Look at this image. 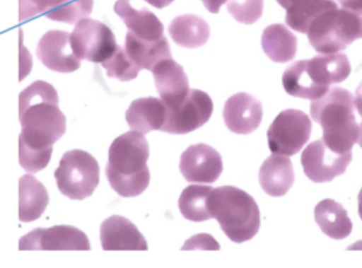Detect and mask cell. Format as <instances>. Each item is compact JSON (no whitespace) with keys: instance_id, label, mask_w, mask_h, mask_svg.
Wrapping results in <instances>:
<instances>
[{"instance_id":"obj_1","label":"cell","mask_w":362,"mask_h":268,"mask_svg":"<svg viewBox=\"0 0 362 268\" xmlns=\"http://www.w3.org/2000/svg\"><path fill=\"white\" fill-rule=\"evenodd\" d=\"M56 89L37 80L19 95V163L35 173L49 163L52 145L66 132V117L59 110Z\"/></svg>"},{"instance_id":"obj_2","label":"cell","mask_w":362,"mask_h":268,"mask_svg":"<svg viewBox=\"0 0 362 268\" xmlns=\"http://www.w3.org/2000/svg\"><path fill=\"white\" fill-rule=\"evenodd\" d=\"M149 147L144 134L129 131L117 136L108 150L105 175L111 187L120 196L133 197L148 186L147 165Z\"/></svg>"},{"instance_id":"obj_3","label":"cell","mask_w":362,"mask_h":268,"mask_svg":"<svg viewBox=\"0 0 362 268\" xmlns=\"http://www.w3.org/2000/svg\"><path fill=\"white\" fill-rule=\"evenodd\" d=\"M350 73L345 54H321L291 64L284 72L282 83L288 94L315 100L325 95L332 84L346 80Z\"/></svg>"},{"instance_id":"obj_4","label":"cell","mask_w":362,"mask_h":268,"mask_svg":"<svg viewBox=\"0 0 362 268\" xmlns=\"http://www.w3.org/2000/svg\"><path fill=\"white\" fill-rule=\"evenodd\" d=\"M310 112L321 126L322 139L329 148L339 153L351 152L359 132L351 93L341 87H332L322 97L312 100Z\"/></svg>"},{"instance_id":"obj_5","label":"cell","mask_w":362,"mask_h":268,"mask_svg":"<svg viewBox=\"0 0 362 268\" xmlns=\"http://www.w3.org/2000/svg\"><path fill=\"white\" fill-rule=\"evenodd\" d=\"M211 218L228 238L236 243L252 238L260 227L257 204L248 193L234 186L213 188L209 198Z\"/></svg>"},{"instance_id":"obj_6","label":"cell","mask_w":362,"mask_h":268,"mask_svg":"<svg viewBox=\"0 0 362 268\" xmlns=\"http://www.w3.org/2000/svg\"><path fill=\"white\" fill-rule=\"evenodd\" d=\"M306 34L316 52H339L362 38L361 14L343 8L325 11L311 23Z\"/></svg>"},{"instance_id":"obj_7","label":"cell","mask_w":362,"mask_h":268,"mask_svg":"<svg viewBox=\"0 0 362 268\" xmlns=\"http://www.w3.org/2000/svg\"><path fill=\"white\" fill-rule=\"evenodd\" d=\"M54 176L59 190L71 199L90 196L100 181V167L87 151L74 149L64 153Z\"/></svg>"},{"instance_id":"obj_8","label":"cell","mask_w":362,"mask_h":268,"mask_svg":"<svg viewBox=\"0 0 362 268\" xmlns=\"http://www.w3.org/2000/svg\"><path fill=\"white\" fill-rule=\"evenodd\" d=\"M312 123L303 111L286 109L274 119L267 132L272 153L286 156L298 153L308 141Z\"/></svg>"},{"instance_id":"obj_9","label":"cell","mask_w":362,"mask_h":268,"mask_svg":"<svg viewBox=\"0 0 362 268\" xmlns=\"http://www.w3.org/2000/svg\"><path fill=\"white\" fill-rule=\"evenodd\" d=\"M165 106V120L160 131L173 134H187L201 127L213 112L212 100L198 89H189L183 100Z\"/></svg>"},{"instance_id":"obj_10","label":"cell","mask_w":362,"mask_h":268,"mask_svg":"<svg viewBox=\"0 0 362 268\" xmlns=\"http://www.w3.org/2000/svg\"><path fill=\"white\" fill-rule=\"evenodd\" d=\"M73 50L79 59L102 63L115 51V37L110 28L103 22L86 18L79 21L72 33Z\"/></svg>"},{"instance_id":"obj_11","label":"cell","mask_w":362,"mask_h":268,"mask_svg":"<svg viewBox=\"0 0 362 268\" xmlns=\"http://www.w3.org/2000/svg\"><path fill=\"white\" fill-rule=\"evenodd\" d=\"M19 250H90L87 235L68 225L36 228L19 240Z\"/></svg>"},{"instance_id":"obj_12","label":"cell","mask_w":362,"mask_h":268,"mask_svg":"<svg viewBox=\"0 0 362 268\" xmlns=\"http://www.w3.org/2000/svg\"><path fill=\"white\" fill-rule=\"evenodd\" d=\"M351 159L352 152H334L321 138L306 146L301 154L300 162L304 173L311 181L323 183L342 175Z\"/></svg>"},{"instance_id":"obj_13","label":"cell","mask_w":362,"mask_h":268,"mask_svg":"<svg viewBox=\"0 0 362 268\" xmlns=\"http://www.w3.org/2000/svg\"><path fill=\"white\" fill-rule=\"evenodd\" d=\"M179 168L189 182L213 183L222 173L223 162L215 148L199 143L189 146L182 153Z\"/></svg>"},{"instance_id":"obj_14","label":"cell","mask_w":362,"mask_h":268,"mask_svg":"<svg viewBox=\"0 0 362 268\" xmlns=\"http://www.w3.org/2000/svg\"><path fill=\"white\" fill-rule=\"evenodd\" d=\"M36 54L48 69L60 73H70L81 66V59L75 54L71 34L66 31H47L40 39Z\"/></svg>"},{"instance_id":"obj_15","label":"cell","mask_w":362,"mask_h":268,"mask_svg":"<svg viewBox=\"0 0 362 268\" xmlns=\"http://www.w3.org/2000/svg\"><path fill=\"white\" fill-rule=\"evenodd\" d=\"M262 115L260 101L246 93H238L229 98L223 110L226 127L238 134H248L257 129Z\"/></svg>"},{"instance_id":"obj_16","label":"cell","mask_w":362,"mask_h":268,"mask_svg":"<svg viewBox=\"0 0 362 268\" xmlns=\"http://www.w3.org/2000/svg\"><path fill=\"white\" fill-rule=\"evenodd\" d=\"M103 250H147L144 235L128 219L112 215L106 219L100 228Z\"/></svg>"},{"instance_id":"obj_17","label":"cell","mask_w":362,"mask_h":268,"mask_svg":"<svg viewBox=\"0 0 362 268\" xmlns=\"http://www.w3.org/2000/svg\"><path fill=\"white\" fill-rule=\"evenodd\" d=\"M156 89L167 106L177 103L187 95L189 82L182 66L172 57L160 60L152 69Z\"/></svg>"},{"instance_id":"obj_18","label":"cell","mask_w":362,"mask_h":268,"mask_svg":"<svg viewBox=\"0 0 362 268\" xmlns=\"http://www.w3.org/2000/svg\"><path fill=\"white\" fill-rule=\"evenodd\" d=\"M115 12L123 21L129 31L139 39L158 41L163 38L164 27L157 16L144 8H134L130 0H117Z\"/></svg>"},{"instance_id":"obj_19","label":"cell","mask_w":362,"mask_h":268,"mask_svg":"<svg viewBox=\"0 0 362 268\" xmlns=\"http://www.w3.org/2000/svg\"><path fill=\"white\" fill-rule=\"evenodd\" d=\"M166 109L161 99L149 96L134 100L125 113L129 127L142 134L160 130L165 120Z\"/></svg>"},{"instance_id":"obj_20","label":"cell","mask_w":362,"mask_h":268,"mask_svg":"<svg viewBox=\"0 0 362 268\" xmlns=\"http://www.w3.org/2000/svg\"><path fill=\"white\" fill-rule=\"evenodd\" d=\"M294 180L292 163L285 156L274 153L260 167L259 184L262 190L270 196L284 195L290 190Z\"/></svg>"},{"instance_id":"obj_21","label":"cell","mask_w":362,"mask_h":268,"mask_svg":"<svg viewBox=\"0 0 362 268\" xmlns=\"http://www.w3.org/2000/svg\"><path fill=\"white\" fill-rule=\"evenodd\" d=\"M286 10L285 21L293 30L307 33L311 23L325 11L337 8L335 0H276Z\"/></svg>"},{"instance_id":"obj_22","label":"cell","mask_w":362,"mask_h":268,"mask_svg":"<svg viewBox=\"0 0 362 268\" xmlns=\"http://www.w3.org/2000/svg\"><path fill=\"white\" fill-rule=\"evenodd\" d=\"M314 215L321 231L332 239H344L352 231V222L346 210L332 199L320 201L315 207Z\"/></svg>"},{"instance_id":"obj_23","label":"cell","mask_w":362,"mask_h":268,"mask_svg":"<svg viewBox=\"0 0 362 268\" xmlns=\"http://www.w3.org/2000/svg\"><path fill=\"white\" fill-rule=\"evenodd\" d=\"M45 187L28 174L19 179V220L30 222L40 217L49 203Z\"/></svg>"},{"instance_id":"obj_24","label":"cell","mask_w":362,"mask_h":268,"mask_svg":"<svg viewBox=\"0 0 362 268\" xmlns=\"http://www.w3.org/2000/svg\"><path fill=\"white\" fill-rule=\"evenodd\" d=\"M168 33L178 45L197 48L204 45L210 35L208 23L194 14H184L175 18L168 26Z\"/></svg>"},{"instance_id":"obj_25","label":"cell","mask_w":362,"mask_h":268,"mask_svg":"<svg viewBox=\"0 0 362 268\" xmlns=\"http://www.w3.org/2000/svg\"><path fill=\"white\" fill-rule=\"evenodd\" d=\"M264 53L274 62L292 60L297 52V38L281 23L272 24L263 31L261 38Z\"/></svg>"},{"instance_id":"obj_26","label":"cell","mask_w":362,"mask_h":268,"mask_svg":"<svg viewBox=\"0 0 362 268\" xmlns=\"http://www.w3.org/2000/svg\"><path fill=\"white\" fill-rule=\"evenodd\" d=\"M124 49L141 69L151 71L160 60L172 57L165 37L158 41H146L138 38L128 31L125 37Z\"/></svg>"},{"instance_id":"obj_27","label":"cell","mask_w":362,"mask_h":268,"mask_svg":"<svg viewBox=\"0 0 362 268\" xmlns=\"http://www.w3.org/2000/svg\"><path fill=\"white\" fill-rule=\"evenodd\" d=\"M212 190L211 186L203 185H190L185 187L178 200V206L182 215L194 222L211 219L209 198Z\"/></svg>"},{"instance_id":"obj_28","label":"cell","mask_w":362,"mask_h":268,"mask_svg":"<svg viewBox=\"0 0 362 268\" xmlns=\"http://www.w3.org/2000/svg\"><path fill=\"white\" fill-rule=\"evenodd\" d=\"M107 71V76L122 81H131L137 77L141 69L132 59L125 49L119 45L114 53L101 63Z\"/></svg>"},{"instance_id":"obj_29","label":"cell","mask_w":362,"mask_h":268,"mask_svg":"<svg viewBox=\"0 0 362 268\" xmlns=\"http://www.w3.org/2000/svg\"><path fill=\"white\" fill-rule=\"evenodd\" d=\"M93 6V0H66L53 11L45 13V16L56 21L77 23L90 14Z\"/></svg>"},{"instance_id":"obj_30","label":"cell","mask_w":362,"mask_h":268,"mask_svg":"<svg viewBox=\"0 0 362 268\" xmlns=\"http://www.w3.org/2000/svg\"><path fill=\"white\" fill-rule=\"evenodd\" d=\"M226 8L237 21L250 25L262 16L264 0H227Z\"/></svg>"},{"instance_id":"obj_31","label":"cell","mask_w":362,"mask_h":268,"mask_svg":"<svg viewBox=\"0 0 362 268\" xmlns=\"http://www.w3.org/2000/svg\"><path fill=\"white\" fill-rule=\"evenodd\" d=\"M66 0H19V21L30 19L53 11Z\"/></svg>"},{"instance_id":"obj_32","label":"cell","mask_w":362,"mask_h":268,"mask_svg":"<svg viewBox=\"0 0 362 268\" xmlns=\"http://www.w3.org/2000/svg\"><path fill=\"white\" fill-rule=\"evenodd\" d=\"M341 8L361 14L362 0H336Z\"/></svg>"},{"instance_id":"obj_33","label":"cell","mask_w":362,"mask_h":268,"mask_svg":"<svg viewBox=\"0 0 362 268\" xmlns=\"http://www.w3.org/2000/svg\"><path fill=\"white\" fill-rule=\"evenodd\" d=\"M205 8L212 13H216L219 11L221 6L225 4L227 0H202Z\"/></svg>"},{"instance_id":"obj_34","label":"cell","mask_w":362,"mask_h":268,"mask_svg":"<svg viewBox=\"0 0 362 268\" xmlns=\"http://www.w3.org/2000/svg\"><path fill=\"white\" fill-rule=\"evenodd\" d=\"M354 106L356 107L358 112L362 117V81L357 87L355 92V97L354 98Z\"/></svg>"},{"instance_id":"obj_35","label":"cell","mask_w":362,"mask_h":268,"mask_svg":"<svg viewBox=\"0 0 362 268\" xmlns=\"http://www.w3.org/2000/svg\"><path fill=\"white\" fill-rule=\"evenodd\" d=\"M151 6L162 8L170 4L174 0H144Z\"/></svg>"},{"instance_id":"obj_36","label":"cell","mask_w":362,"mask_h":268,"mask_svg":"<svg viewBox=\"0 0 362 268\" xmlns=\"http://www.w3.org/2000/svg\"><path fill=\"white\" fill-rule=\"evenodd\" d=\"M358 211L360 218L362 220V188L358 195Z\"/></svg>"},{"instance_id":"obj_37","label":"cell","mask_w":362,"mask_h":268,"mask_svg":"<svg viewBox=\"0 0 362 268\" xmlns=\"http://www.w3.org/2000/svg\"><path fill=\"white\" fill-rule=\"evenodd\" d=\"M357 143L362 148V122L359 124V132Z\"/></svg>"},{"instance_id":"obj_38","label":"cell","mask_w":362,"mask_h":268,"mask_svg":"<svg viewBox=\"0 0 362 268\" xmlns=\"http://www.w3.org/2000/svg\"><path fill=\"white\" fill-rule=\"evenodd\" d=\"M361 17H362V13H361Z\"/></svg>"}]
</instances>
